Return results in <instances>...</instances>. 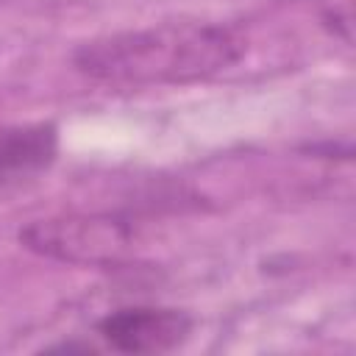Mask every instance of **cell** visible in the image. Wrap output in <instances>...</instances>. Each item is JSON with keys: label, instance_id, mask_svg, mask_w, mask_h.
<instances>
[{"label": "cell", "instance_id": "6da1fadb", "mask_svg": "<svg viewBox=\"0 0 356 356\" xmlns=\"http://www.w3.org/2000/svg\"><path fill=\"white\" fill-rule=\"evenodd\" d=\"M245 36L225 22L172 19L83 42L72 67L108 86H175L214 78L242 61Z\"/></svg>", "mask_w": 356, "mask_h": 356}, {"label": "cell", "instance_id": "3957f363", "mask_svg": "<svg viewBox=\"0 0 356 356\" xmlns=\"http://www.w3.org/2000/svg\"><path fill=\"white\" fill-rule=\"evenodd\" d=\"M97 337L120 353H167L181 348L195 320L172 306H125L97 320Z\"/></svg>", "mask_w": 356, "mask_h": 356}, {"label": "cell", "instance_id": "277c9868", "mask_svg": "<svg viewBox=\"0 0 356 356\" xmlns=\"http://www.w3.org/2000/svg\"><path fill=\"white\" fill-rule=\"evenodd\" d=\"M58 156V128L53 122H25L0 128V189L44 172Z\"/></svg>", "mask_w": 356, "mask_h": 356}, {"label": "cell", "instance_id": "7a4b0ae2", "mask_svg": "<svg viewBox=\"0 0 356 356\" xmlns=\"http://www.w3.org/2000/svg\"><path fill=\"white\" fill-rule=\"evenodd\" d=\"M19 242L44 259L86 267H111L128 259L139 234L117 214H56L19 228Z\"/></svg>", "mask_w": 356, "mask_h": 356}]
</instances>
